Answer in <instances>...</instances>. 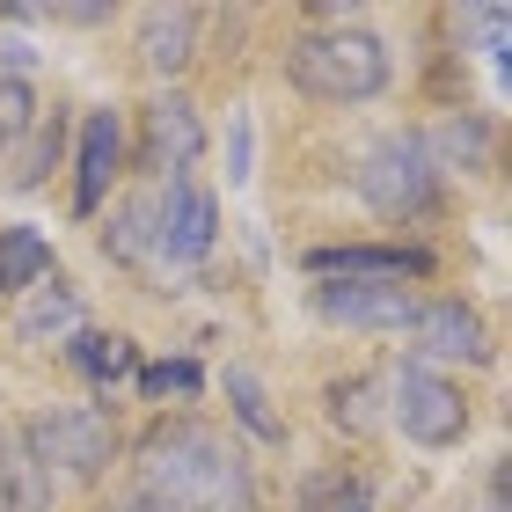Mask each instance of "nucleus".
Here are the masks:
<instances>
[{"label": "nucleus", "mask_w": 512, "mask_h": 512, "mask_svg": "<svg viewBox=\"0 0 512 512\" xmlns=\"http://www.w3.org/2000/svg\"><path fill=\"white\" fill-rule=\"evenodd\" d=\"M132 491L161 512H256V461L227 425L198 410H169L125 447Z\"/></svg>", "instance_id": "1"}, {"label": "nucleus", "mask_w": 512, "mask_h": 512, "mask_svg": "<svg viewBox=\"0 0 512 512\" xmlns=\"http://www.w3.org/2000/svg\"><path fill=\"white\" fill-rule=\"evenodd\" d=\"M278 74H286L293 96H308L322 110H359L381 103L395 81V52L381 30L366 22H337V30H293L286 52H278Z\"/></svg>", "instance_id": "2"}, {"label": "nucleus", "mask_w": 512, "mask_h": 512, "mask_svg": "<svg viewBox=\"0 0 512 512\" xmlns=\"http://www.w3.org/2000/svg\"><path fill=\"white\" fill-rule=\"evenodd\" d=\"M352 191L381 227H403V235H417V227H432L447 213V176H439V161L425 154V132L417 125H395L359 154Z\"/></svg>", "instance_id": "3"}, {"label": "nucleus", "mask_w": 512, "mask_h": 512, "mask_svg": "<svg viewBox=\"0 0 512 512\" xmlns=\"http://www.w3.org/2000/svg\"><path fill=\"white\" fill-rule=\"evenodd\" d=\"M15 432L52 483H103L125 461V425L110 403H59V410L22 417Z\"/></svg>", "instance_id": "4"}, {"label": "nucleus", "mask_w": 512, "mask_h": 512, "mask_svg": "<svg viewBox=\"0 0 512 512\" xmlns=\"http://www.w3.org/2000/svg\"><path fill=\"white\" fill-rule=\"evenodd\" d=\"M381 410H388V425L403 432L410 447H425V454L461 447L469 425H476L469 388H461L454 374H439V366H425V359H395L381 374Z\"/></svg>", "instance_id": "5"}, {"label": "nucleus", "mask_w": 512, "mask_h": 512, "mask_svg": "<svg viewBox=\"0 0 512 512\" xmlns=\"http://www.w3.org/2000/svg\"><path fill=\"white\" fill-rule=\"evenodd\" d=\"M205 161V118L183 88H154L147 103L132 110L125 132V176L139 183H169V176H198Z\"/></svg>", "instance_id": "6"}, {"label": "nucleus", "mask_w": 512, "mask_h": 512, "mask_svg": "<svg viewBox=\"0 0 512 512\" xmlns=\"http://www.w3.org/2000/svg\"><path fill=\"white\" fill-rule=\"evenodd\" d=\"M147 205H154V271H161V293H176V278H191L220 242V198L205 191L198 176H169V183H147Z\"/></svg>", "instance_id": "7"}, {"label": "nucleus", "mask_w": 512, "mask_h": 512, "mask_svg": "<svg viewBox=\"0 0 512 512\" xmlns=\"http://www.w3.org/2000/svg\"><path fill=\"white\" fill-rule=\"evenodd\" d=\"M410 359H425V366H491L498 359V337H491V322H483L476 300H461V293H432V300H417V315H410Z\"/></svg>", "instance_id": "8"}, {"label": "nucleus", "mask_w": 512, "mask_h": 512, "mask_svg": "<svg viewBox=\"0 0 512 512\" xmlns=\"http://www.w3.org/2000/svg\"><path fill=\"white\" fill-rule=\"evenodd\" d=\"M74 220H103V205H110V191L125 183V110H81L74 118Z\"/></svg>", "instance_id": "9"}, {"label": "nucleus", "mask_w": 512, "mask_h": 512, "mask_svg": "<svg viewBox=\"0 0 512 512\" xmlns=\"http://www.w3.org/2000/svg\"><path fill=\"white\" fill-rule=\"evenodd\" d=\"M308 278H366V286H417L439 271V256L425 242H322L300 256Z\"/></svg>", "instance_id": "10"}, {"label": "nucleus", "mask_w": 512, "mask_h": 512, "mask_svg": "<svg viewBox=\"0 0 512 512\" xmlns=\"http://www.w3.org/2000/svg\"><path fill=\"white\" fill-rule=\"evenodd\" d=\"M205 8H139L132 15V52H139V66L161 81V88H176L183 74H191V59H198V44H205Z\"/></svg>", "instance_id": "11"}, {"label": "nucleus", "mask_w": 512, "mask_h": 512, "mask_svg": "<svg viewBox=\"0 0 512 512\" xmlns=\"http://www.w3.org/2000/svg\"><path fill=\"white\" fill-rule=\"evenodd\" d=\"M308 300L330 330H410L417 315L410 286H366V278H315Z\"/></svg>", "instance_id": "12"}, {"label": "nucleus", "mask_w": 512, "mask_h": 512, "mask_svg": "<svg viewBox=\"0 0 512 512\" xmlns=\"http://www.w3.org/2000/svg\"><path fill=\"white\" fill-rule=\"evenodd\" d=\"M8 330H15L22 352H52V344H66L74 330H88V300H81V286L66 271H52V278H37V286L22 293Z\"/></svg>", "instance_id": "13"}, {"label": "nucleus", "mask_w": 512, "mask_h": 512, "mask_svg": "<svg viewBox=\"0 0 512 512\" xmlns=\"http://www.w3.org/2000/svg\"><path fill=\"white\" fill-rule=\"evenodd\" d=\"M425 154L439 161V176H491L498 169V118L476 110V103H454L425 132Z\"/></svg>", "instance_id": "14"}, {"label": "nucleus", "mask_w": 512, "mask_h": 512, "mask_svg": "<svg viewBox=\"0 0 512 512\" xmlns=\"http://www.w3.org/2000/svg\"><path fill=\"white\" fill-rule=\"evenodd\" d=\"M96 249H103V256H110L118 271L147 278V286L161 293V271H154V205H147V183H139V191H125L118 205H103Z\"/></svg>", "instance_id": "15"}, {"label": "nucleus", "mask_w": 512, "mask_h": 512, "mask_svg": "<svg viewBox=\"0 0 512 512\" xmlns=\"http://www.w3.org/2000/svg\"><path fill=\"white\" fill-rule=\"evenodd\" d=\"M66 139H74V118L52 103V110H37V125H30V139L8 154V191L15 198H30V191H44V183L59 176V161H66Z\"/></svg>", "instance_id": "16"}, {"label": "nucleus", "mask_w": 512, "mask_h": 512, "mask_svg": "<svg viewBox=\"0 0 512 512\" xmlns=\"http://www.w3.org/2000/svg\"><path fill=\"white\" fill-rule=\"evenodd\" d=\"M66 366H74V374L96 388V395H110L118 381H132V374H139V344H132V337H118V330H96V322H88V330L66 337Z\"/></svg>", "instance_id": "17"}, {"label": "nucleus", "mask_w": 512, "mask_h": 512, "mask_svg": "<svg viewBox=\"0 0 512 512\" xmlns=\"http://www.w3.org/2000/svg\"><path fill=\"white\" fill-rule=\"evenodd\" d=\"M59 505V483L30 461L15 425H0V512H52Z\"/></svg>", "instance_id": "18"}, {"label": "nucleus", "mask_w": 512, "mask_h": 512, "mask_svg": "<svg viewBox=\"0 0 512 512\" xmlns=\"http://www.w3.org/2000/svg\"><path fill=\"white\" fill-rule=\"evenodd\" d=\"M52 235L44 227H0V300H22L37 278H52Z\"/></svg>", "instance_id": "19"}, {"label": "nucleus", "mask_w": 512, "mask_h": 512, "mask_svg": "<svg viewBox=\"0 0 512 512\" xmlns=\"http://www.w3.org/2000/svg\"><path fill=\"white\" fill-rule=\"evenodd\" d=\"M220 388H227V417H235L256 447H286V417L271 410V395H264V381H256L249 366H227Z\"/></svg>", "instance_id": "20"}, {"label": "nucleus", "mask_w": 512, "mask_h": 512, "mask_svg": "<svg viewBox=\"0 0 512 512\" xmlns=\"http://www.w3.org/2000/svg\"><path fill=\"white\" fill-rule=\"evenodd\" d=\"M322 417H330L337 432H352V439L381 432V425H388L381 381H374V374H344V381H330V388H322Z\"/></svg>", "instance_id": "21"}, {"label": "nucleus", "mask_w": 512, "mask_h": 512, "mask_svg": "<svg viewBox=\"0 0 512 512\" xmlns=\"http://www.w3.org/2000/svg\"><path fill=\"white\" fill-rule=\"evenodd\" d=\"M293 512H374V491H366V476L352 469V461H330V469L300 476Z\"/></svg>", "instance_id": "22"}, {"label": "nucleus", "mask_w": 512, "mask_h": 512, "mask_svg": "<svg viewBox=\"0 0 512 512\" xmlns=\"http://www.w3.org/2000/svg\"><path fill=\"white\" fill-rule=\"evenodd\" d=\"M132 388L147 395V403H169V395H176V403H198V395H205V366L198 359H154V366L132 374Z\"/></svg>", "instance_id": "23"}, {"label": "nucleus", "mask_w": 512, "mask_h": 512, "mask_svg": "<svg viewBox=\"0 0 512 512\" xmlns=\"http://www.w3.org/2000/svg\"><path fill=\"white\" fill-rule=\"evenodd\" d=\"M37 81H15V74H0V161H8L22 139H30V125H37Z\"/></svg>", "instance_id": "24"}, {"label": "nucleus", "mask_w": 512, "mask_h": 512, "mask_svg": "<svg viewBox=\"0 0 512 512\" xmlns=\"http://www.w3.org/2000/svg\"><path fill=\"white\" fill-rule=\"evenodd\" d=\"M103 512H161V505H154V498H139V491H132V483H125V491H118V498H110Z\"/></svg>", "instance_id": "25"}, {"label": "nucleus", "mask_w": 512, "mask_h": 512, "mask_svg": "<svg viewBox=\"0 0 512 512\" xmlns=\"http://www.w3.org/2000/svg\"><path fill=\"white\" fill-rule=\"evenodd\" d=\"M483 512H505V461L491 469V498H483Z\"/></svg>", "instance_id": "26"}]
</instances>
